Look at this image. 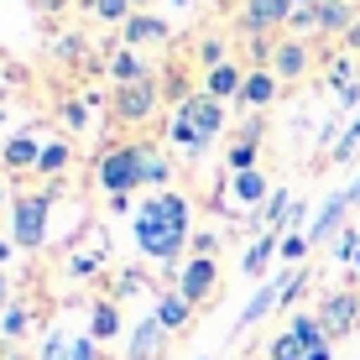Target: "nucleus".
I'll return each mask as SVG.
<instances>
[{
    "label": "nucleus",
    "instance_id": "nucleus-37",
    "mask_svg": "<svg viewBox=\"0 0 360 360\" xmlns=\"http://www.w3.org/2000/svg\"><path fill=\"white\" fill-rule=\"evenodd\" d=\"M63 350H68V334H63V329H53V334H47V345H42V355H37V360H63Z\"/></svg>",
    "mask_w": 360,
    "mask_h": 360
},
{
    "label": "nucleus",
    "instance_id": "nucleus-26",
    "mask_svg": "<svg viewBox=\"0 0 360 360\" xmlns=\"http://www.w3.org/2000/svg\"><path fill=\"white\" fill-rule=\"evenodd\" d=\"M27 334H32V308H27V303H11L6 314H0V340H6L11 350H16V345L27 340Z\"/></svg>",
    "mask_w": 360,
    "mask_h": 360
},
{
    "label": "nucleus",
    "instance_id": "nucleus-30",
    "mask_svg": "<svg viewBox=\"0 0 360 360\" xmlns=\"http://www.w3.org/2000/svg\"><path fill=\"white\" fill-rule=\"evenodd\" d=\"M355 152H360V110H355L350 120H345V136H340V141H334V152L324 157V162H350Z\"/></svg>",
    "mask_w": 360,
    "mask_h": 360
},
{
    "label": "nucleus",
    "instance_id": "nucleus-22",
    "mask_svg": "<svg viewBox=\"0 0 360 360\" xmlns=\"http://www.w3.org/2000/svg\"><path fill=\"white\" fill-rule=\"evenodd\" d=\"M152 314L162 319V329H167V334H183V329H193V303H188V297H183L178 288L157 297V308H152Z\"/></svg>",
    "mask_w": 360,
    "mask_h": 360
},
{
    "label": "nucleus",
    "instance_id": "nucleus-46",
    "mask_svg": "<svg viewBox=\"0 0 360 360\" xmlns=\"http://www.w3.org/2000/svg\"><path fill=\"white\" fill-rule=\"evenodd\" d=\"M0 360H32V355H21V350H6V355H0Z\"/></svg>",
    "mask_w": 360,
    "mask_h": 360
},
{
    "label": "nucleus",
    "instance_id": "nucleus-40",
    "mask_svg": "<svg viewBox=\"0 0 360 360\" xmlns=\"http://www.w3.org/2000/svg\"><path fill=\"white\" fill-rule=\"evenodd\" d=\"M27 6H32V11H42V16H63L73 0H27Z\"/></svg>",
    "mask_w": 360,
    "mask_h": 360
},
{
    "label": "nucleus",
    "instance_id": "nucleus-12",
    "mask_svg": "<svg viewBox=\"0 0 360 360\" xmlns=\"http://www.w3.org/2000/svg\"><path fill=\"white\" fill-rule=\"evenodd\" d=\"M277 94H282V79L262 63V68L245 73V89H240V99H235V110H245V115H266Z\"/></svg>",
    "mask_w": 360,
    "mask_h": 360
},
{
    "label": "nucleus",
    "instance_id": "nucleus-25",
    "mask_svg": "<svg viewBox=\"0 0 360 360\" xmlns=\"http://www.w3.org/2000/svg\"><path fill=\"white\" fill-rule=\"evenodd\" d=\"M89 334H94L99 345H110L120 334V303H115V297H105V303L89 308Z\"/></svg>",
    "mask_w": 360,
    "mask_h": 360
},
{
    "label": "nucleus",
    "instance_id": "nucleus-19",
    "mask_svg": "<svg viewBox=\"0 0 360 360\" xmlns=\"http://www.w3.org/2000/svg\"><path fill=\"white\" fill-rule=\"evenodd\" d=\"M225 178H230V198H235V204H245V209L266 204V198L277 193V188H271V178H266L262 167H251V172H225Z\"/></svg>",
    "mask_w": 360,
    "mask_h": 360
},
{
    "label": "nucleus",
    "instance_id": "nucleus-15",
    "mask_svg": "<svg viewBox=\"0 0 360 360\" xmlns=\"http://www.w3.org/2000/svg\"><path fill=\"white\" fill-rule=\"evenodd\" d=\"M105 73H110V84H146V79H157V68L146 63V53H136V47H115V53L105 58Z\"/></svg>",
    "mask_w": 360,
    "mask_h": 360
},
{
    "label": "nucleus",
    "instance_id": "nucleus-35",
    "mask_svg": "<svg viewBox=\"0 0 360 360\" xmlns=\"http://www.w3.org/2000/svg\"><path fill=\"white\" fill-rule=\"evenodd\" d=\"M63 360H99V340H94V334H73Z\"/></svg>",
    "mask_w": 360,
    "mask_h": 360
},
{
    "label": "nucleus",
    "instance_id": "nucleus-5",
    "mask_svg": "<svg viewBox=\"0 0 360 360\" xmlns=\"http://www.w3.org/2000/svg\"><path fill=\"white\" fill-rule=\"evenodd\" d=\"M110 110H115L120 126H146V120L162 110V79H146V84H120L110 94Z\"/></svg>",
    "mask_w": 360,
    "mask_h": 360
},
{
    "label": "nucleus",
    "instance_id": "nucleus-27",
    "mask_svg": "<svg viewBox=\"0 0 360 360\" xmlns=\"http://www.w3.org/2000/svg\"><path fill=\"white\" fill-rule=\"evenodd\" d=\"M84 6H89V16H94V21H105V27H126V21L136 16L131 0H84Z\"/></svg>",
    "mask_w": 360,
    "mask_h": 360
},
{
    "label": "nucleus",
    "instance_id": "nucleus-45",
    "mask_svg": "<svg viewBox=\"0 0 360 360\" xmlns=\"http://www.w3.org/2000/svg\"><path fill=\"white\" fill-rule=\"evenodd\" d=\"M308 360H334V350H329V345H319V350H308Z\"/></svg>",
    "mask_w": 360,
    "mask_h": 360
},
{
    "label": "nucleus",
    "instance_id": "nucleus-32",
    "mask_svg": "<svg viewBox=\"0 0 360 360\" xmlns=\"http://www.w3.org/2000/svg\"><path fill=\"white\" fill-rule=\"evenodd\" d=\"M314 251V240H308V230H288L282 235V251H277V262H288V266H303V256Z\"/></svg>",
    "mask_w": 360,
    "mask_h": 360
},
{
    "label": "nucleus",
    "instance_id": "nucleus-18",
    "mask_svg": "<svg viewBox=\"0 0 360 360\" xmlns=\"http://www.w3.org/2000/svg\"><path fill=\"white\" fill-rule=\"evenodd\" d=\"M162 345H167V329H162V319H157V314H146L141 324L131 329L126 360H157V355H162Z\"/></svg>",
    "mask_w": 360,
    "mask_h": 360
},
{
    "label": "nucleus",
    "instance_id": "nucleus-43",
    "mask_svg": "<svg viewBox=\"0 0 360 360\" xmlns=\"http://www.w3.org/2000/svg\"><path fill=\"white\" fill-rule=\"evenodd\" d=\"M99 262H94V256H73V277H89V271H94Z\"/></svg>",
    "mask_w": 360,
    "mask_h": 360
},
{
    "label": "nucleus",
    "instance_id": "nucleus-29",
    "mask_svg": "<svg viewBox=\"0 0 360 360\" xmlns=\"http://www.w3.org/2000/svg\"><path fill=\"white\" fill-rule=\"evenodd\" d=\"M193 58H198V68L209 73V68H219V63H230L235 53H230V42H225V37L214 32V37H204V42H198V53H193Z\"/></svg>",
    "mask_w": 360,
    "mask_h": 360
},
{
    "label": "nucleus",
    "instance_id": "nucleus-49",
    "mask_svg": "<svg viewBox=\"0 0 360 360\" xmlns=\"http://www.w3.org/2000/svg\"><path fill=\"white\" fill-rule=\"evenodd\" d=\"M350 266H355V271H360V251H355V262H350Z\"/></svg>",
    "mask_w": 360,
    "mask_h": 360
},
{
    "label": "nucleus",
    "instance_id": "nucleus-38",
    "mask_svg": "<svg viewBox=\"0 0 360 360\" xmlns=\"http://www.w3.org/2000/svg\"><path fill=\"white\" fill-rule=\"evenodd\" d=\"M53 53L73 63V58H84V37H73V32H68V37H58V42H53Z\"/></svg>",
    "mask_w": 360,
    "mask_h": 360
},
{
    "label": "nucleus",
    "instance_id": "nucleus-7",
    "mask_svg": "<svg viewBox=\"0 0 360 360\" xmlns=\"http://www.w3.org/2000/svg\"><path fill=\"white\" fill-rule=\"evenodd\" d=\"M319 319H324L329 340H345V334L360 329V288H334L319 303Z\"/></svg>",
    "mask_w": 360,
    "mask_h": 360
},
{
    "label": "nucleus",
    "instance_id": "nucleus-31",
    "mask_svg": "<svg viewBox=\"0 0 360 360\" xmlns=\"http://www.w3.org/2000/svg\"><path fill=\"white\" fill-rule=\"evenodd\" d=\"M266 360H308V345H303V340H297V334H292V329H282V334H277V340H271V345H266Z\"/></svg>",
    "mask_w": 360,
    "mask_h": 360
},
{
    "label": "nucleus",
    "instance_id": "nucleus-17",
    "mask_svg": "<svg viewBox=\"0 0 360 360\" xmlns=\"http://www.w3.org/2000/svg\"><path fill=\"white\" fill-rule=\"evenodd\" d=\"M167 141H172V152H183L188 162H198V157H204L209 146H214L209 136H198V126H193L188 115H183L178 105H172V115H167Z\"/></svg>",
    "mask_w": 360,
    "mask_h": 360
},
{
    "label": "nucleus",
    "instance_id": "nucleus-8",
    "mask_svg": "<svg viewBox=\"0 0 360 360\" xmlns=\"http://www.w3.org/2000/svg\"><path fill=\"white\" fill-rule=\"evenodd\" d=\"M183 297H188L193 308H204L209 297H214V288H219V262L214 256H188V262L178 266V282H172Z\"/></svg>",
    "mask_w": 360,
    "mask_h": 360
},
{
    "label": "nucleus",
    "instance_id": "nucleus-41",
    "mask_svg": "<svg viewBox=\"0 0 360 360\" xmlns=\"http://www.w3.org/2000/svg\"><path fill=\"white\" fill-rule=\"evenodd\" d=\"M345 53H350V58H360V21H355L350 32H345Z\"/></svg>",
    "mask_w": 360,
    "mask_h": 360
},
{
    "label": "nucleus",
    "instance_id": "nucleus-11",
    "mask_svg": "<svg viewBox=\"0 0 360 360\" xmlns=\"http://www.w3.org/2000/svg\"><path fill=\"white\" fill-rule=\"evenodd\" d=\"M162 42H172V27L157 11H136V16L120 27V47H136V53H146V47H162Z\"/></svg>",
    "mask_w": 360,
    "mask_h": 360
},
{
    "label": "nucleus",
    "instance_id": "nucleus-39",
    "mask_svg": "<svg viewBox=\"0 0 360 360\" xmlns=\"http://www.w3.org/2000/svg\"><path fill=\"white\" fill-rule=\"evenodd\" d=\"M11 303H16V277H11V271L0 266V314H6Z\"/></svg>",
    "mask_w": 360,
    "mask_h": 360
},
{
    "label": "nucleus",
    "instance_id": "nucleus-28",
    "mask_svg": "<svg viewBox=\"0 0 360 360\" xmlns=\"http://www.w3.org/2000/svg\"><path fill=\"white\" fill-rule=\"evenodd\" d=\"M141 178H146V188L152 193H162L167 183H172V162L162 152H157V146H146V167H141Z\"/></svg>",
    "mask_w": 360,
    "mask_h": 360
},
{
    "label": "nucleus",
    "instance_id": "nucleus-24",
    "mask_svg": "<svg viewBox=\"0 0 360 360\" xmlns=\"http://www.w3.org/2000/svg\"><path fill=\"white\" fill-rule=\"evenodd\" d=\"M288 329L308 345V350H319V345H334V340H329V329H324V319H319V308H297V314L288 319Z\"/></svg>",
    "mask_w": 360,
    "mask_h": 360
},
{
    "label": "nucleus",
    "instance_id": "nucleus-47",
    "mask_svg": "<svg viewBox=\"0 0 360 360\" xmlns=\"http://www.w3.org/2000/svg\"><path fill=\"white\" fill-rule=\"evenodd\" d=\"M131 6H136V11H152V6H157V0H131Z\"/></svg>",
    "mask_w": 360,
    "mask_h": 360
},
{
    "label": "nucleus",
    "instance_id": "nucleus-14",
    "mask_svg": "<svg viewBox=\"0 0 360 360\" xmlns=\"http://www.w3.org/2000/svg\"><path fill=\"white\" fill-rule=\"evenodd\" d=\"M282 297H288V271H282V277H271V282H262V288H256V297H251V303L240 308V319H235V334H245L251 324H262L266 314H277V308H282Z\"/></svg>",
    "mask_w": 360,
    "mask_h": 360
},
{
    "label": "nucleus",
    "instance_id": "nucleus-9",
    "mask_svg": "<svg viewBox=\"0 0 360 360\" xmlns=\"http://www.w3.org/2000/svg\"><path fill=\"white\" fill-rule=\"evenodd\" d=\"M355 204H360V178L350 183V188H340V193H329V198H324V209H319L314 225H308V240L324 245L329 235H340V230H345V214H350Z\"/></svg>",
    "mask_w": 360,
    "mask_h": 360
},
{
    "label": "nucleus",
    "instance_id": "nucleus-23",
    "mask_svg": "<svg viewBox=\"0 0 360 360\" xmlns=\"http://www.w3.org/2000/svg\"><path fill=\"white\" fill-rule=\"evenodd\" d=\"M277 251H282V235H271V230H262V235H256V245H251V251H245V262H240V271H245V277H262V271H266L271 262H277Z\"/></svg>",
    "mask_w": 360,
    "mask_h": 360
},
{
    "label": "nucleus",
    "instance_id": "nucleus-4",
    "mask_svg": "<svg viewBox=\"0 0 360 360\" xmlns=\"http://www.w3.org/2000/svg\"><path fill=\"white\" fill-rule=\"evenodd\" d=\"M288 16H292V0H240V11H235V37H245V42H271V37L288 32Z\"/></svg>",
    "mask_w": 360,
    "mask_h": 360
},
{
    "label": "nucleus",
    "instance_id": "nucleus-6",
    "mask_svg": "<svg viewBox=\"0 0 360 360\" xmlns=\"http://www.w3.org/2000/svg\"><path fill=\"white\" fill-rule=\"evenodd\" d=\"M314 42L308 37H292V32H282L277 42H271V58H266V68L282 79V89H292V84H303L308 79V68H314Z\"/></svg>",
    "mask_w": 360,
    "mask_h": 360
},
{
    "label": "nucleus",
    "instance_id": "nucleus-36",
    "mask_svg": "<svg viewBox=\"0 0 360 360\" xmlns=\"http://www.w3.org/2000/svg\"><path fill=\"white\" fill-rule=\"evenodd\" d=\"M355 251H360V230H355V225H345V230H340V240H334V256H340V262H355Z\"/></svg>",
    "mask_w": 360,
    "mask_h": 360
},
{
    "label": "nucleus",
    "instance_id": "nucleus-48",
    "mask_svg": "<svg viewBox=\"0 0 360 360\" xmlns=\"http://www.w3.org/2000/svg\"><path fill=\"white\" fill-rule=\"evenodd\" d=\"M292 6H319V0H292Z\"/></svg>",
    "mask_w": 360,
    "mask_h": 360
},
{
    "label": "nucleus",
    "instance_id": "nucleus-33",
    "mask_svg": "<svg viewBox=\"0 0 360 360\" xmlns=\"http://www.w3.org/2000/svg\"><path fill=\"white\" fill-rule=\"evenodd\" d=\"M288 32H292V37H308V42H314V37H319V6H292Z\"/></svg>",
    "mask_w": 360,
    "mask_h": 360
},
{
    "label": "nucleus",
    "instance_id": "nucleus-34",
    "mask_svg": "<svg viewBox=\"0 0 360 360\" xmlns=\"http://www.w3.org/2000/svg\"><path fill=\"white\" fill-rule=\"evenodd\" d=\"M58 115H63L68 131H89V99H63V110H58Z\"/></svg>",
    "mask_w": 360,
    "mask_h": 360
},
{
    "label": "nucleus",
    "instance_id": "nucleus-42",
    "mask_svg": "<svg viewBox=\"0 0 360 360\" xmlns=\"http://www.w3.org/2000/svg\"><path fill=\"white\" fill-rule=\"evenodd\" d=\"M16 204V193H11V172H0V209Z\"/></svg>",
    "mask_w": 360,
    "mask_h": 360
},
{
    "label": "nucleus",
    "instance_id": "nucleus-21",
    "mask_svg": "<svg viewBox=\"0 0 360 360\" xmlns=\"http://www.w3.org/2000/svg\"><path fill=\"white\" fill-rule=\"evenodd\" d=\"M68 167H73V141H68V136H47V141H42V162H37V178L58 183Z\"/></svg>",
    "mask_w": 360,
    "mask_h": 360
},
{
    "label": "nucleus",
    "instance_id": "nucleus-20",
    "mask_svg": "<svg viewBox=\"0 0 360 360\" xmlns=\"http://www.w3.org/2000/svg\"><path fill=\"white\" fill-rule=\"evenodd\" d=\"M355 21H360L355 0H319V37H340L345 42V32H350Z\"/></svg>",
    "mask_w": 360,
    "mask_h": 360
},
{
    "label": "nucleus",
    "instance_id": "nucleus-1",
    "mask_svg": "<svg viewBox=\"0 0 360 360\" xmlns=\"http://www.w3.org/2000/svg\"><path fill=\"white\" fill-rule=\"evenodd\" d=\"M136 245H141L146 262H162V266H183V251H193V204L188 193L162 188V193H146V204L136 209L131 219Z\"/></svg>",
    "mask_w": 360,
    "mask_h": 360
},
{
    "label": "nucleus",
    "instance_id": "nucleus-2",
    "mask_svg": "<svg viewBox=\"0 0 360 360\" xmlns=\"http://www.w3.org/2000/svg\"><path fill=\"white\" fill-rule=\"evenodd\" d=\"M141 167H146V141L105 146V152L94 157V183H99V193H110V198H131L136 188H146Z\"/></svg>",
    "mask_w": 360,
    "mask_h": 360
},
{
    "label": "nucleus",
    "instance_id": "nucleus-44",
    "mask_svg": "<svg viewBox=\"0 0 360 360\" xmlns=\"http://www.w3.org/2000/svg\"><path fill=\"white\" fill-rule=\"evenodd\" d=\"M11 256H16V240H11V235H0V266H11Z\"/></svg>",
    "mask_w": 360,
    "mask_h": 360
},
{
    "label": "nucleus",
    "instance_id": "nucleus-10",
    "mask_svg": "<svg viewBox=\"0 0 360 360\" xmlns=\"http://www.w3.org/2000/svg\"><path fill=\"white\" fill-rule=\"evenodd\" d=\"M37 162H42V136H37V131L6 136V146H0V172L21 178V172H37Z\"/></svg>",
    "mask_w": 360,
    "mask_h": 360
},
{
    "label": "nucleus",
    "instance_id": "nucleus-13",
    "mask_svg": "<svg viewBox=\"0 0 360 360\" xmlns=\"http://www.w3.org/2000/svg\"><path fill=\"white\" fill-rule=\"evenodd\" d=\"M178 110H183V115H188L193 126H198V136H209V141H219V136H225V99H214V94H204V89H198V94L183 99Z\"/></svg>",
    "mask_w": 360,
    "mask_h": 360
},
{
    "label": "nucleus",
    "instance_id": "nucleus-16",
    "mask_svg": "<svg viewBox=\"0 0 360 360\" xmlns=\"http://www.w3.org/2000/svg\"><path fill=\"white\" fill-rule=\"evenodd\" d=\"M245 73H251V63H240V58L209 68V73H204V94H214V99H225V105H235V99H240V89H245Z\"/></svg>",
    "mask_w": 360,
    "mask_h": 360
},
{
    "label": "nucleus",
    "instance_id": "nucleus-3",
    "mask_svg": "<svg viewBox=\"0 0 360 360\" xmlns=\"http://www.w3.org/2000/svg\"><path fill=\"white\" fill-rule=\"evenodd\" d=\"M53 198H58L53 183H47V188H21L16 193V204H11V240H16V251H42L47 245Z\"/></svg>",
    "mask_w": 360,
    "mask_h": 360
}]
</instances>
